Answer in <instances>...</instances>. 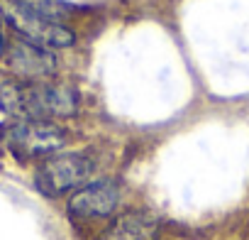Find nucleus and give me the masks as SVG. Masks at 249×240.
I'll return each mask as SVG.
<instances>
[{"label":"nucleus","mask_w":249,"mask_h":240,"mask_svg":"<svg viewBox=\"0 0 249 240\" xmlns=\"http://www.w3.org/2000/svg\"><path fill=\"white\" fill-rule=\"evenodd\" d=\"M81 108L73 86L49 81H8L0 86V110L18 120H59L71 118Z\"/></svg>","instance_id":"obj_1"},{"label":"nucleus","mask_w":249,"mask_h":240,"mask_svg":"<svg viewBox=\"0 0 249 240\" xmlns=\"http://www.w3.org/2000/svg\"><path fill=\"white\" fill-rule=\"evenodd\" d=\"M120 206V186L112 179H98L76 189L69 199V216L73 220H98L107 218Z\"/></svg>","instance_id":"obj_5"},{"label":"nucleus","mask_w":249,"mask_h":240,"mask_svg":"<svg viewBox=\"0 0 249 240\" xmlns=\"http://www.w3.org/2000/svg\"><path fill=\"white\" fill-rule=\"evenodd\" d=\"M10 71L18 76V81H47L56 74V57L52 49L30 44V42H15L10 52L5 54Z\"/></svg>","instance_id":"obj_6"},{"label":"nucleus","mask_w":249,"mask_h":240,"mask_svg":"<svg viewBox=\"0 0 249 240\" xmlns=\"http://www.w3.org/2000/svg\"><path fill=\"white\" fill-rule=\"evenodd\" d=\"M157 238H159L157 220L147 213L130 211V213L117 216L107 225L100 240H157Z\"/></svg>","instance_id":"obj_7"},{"label":"nucleus","mask_w":249,"mask_h":240,"mask_svg":"<svg viewBox=\"0 0 249 240\" xmlns=\"http://www.w3.org/2000/svg\"><path fill=\"white\" fill-rule=\"evenodd\" d=\"M15 5H20L22 10L37 15V18H44V20H52V22H61L64 18H69L76 8L64 3V0H13Z\"/></svg>","instance_id":"obj_8"},{"label":"nucleus","mask_w":249,"mask_h":240,"mask_svg":"<svg viewBox=\"0 0 249 240\" xmlns=\"http://www.w3.org/2000/svg\"><path fill=\"white\" fill-rule=\"evenodd\" d=\"M8 52V42H5V20L0 18V57H5Z\"/></svg>","instance_id":"obj_9"},{"label":"nucleus","mask_w":249,"mask_h":240,"mask_svg":"<svg viewBox=\"0 0 249 240\" xmlns=\"http://www.w3.org/2000/svg\"><path fill=\"white\" fill-rule=\"evenodd\" d=\"M69 133L52 120H15L3 130V145L18 160H47L66 147Z\"/></svg>","instance_id":"obj_2"},{"label":"nucleus","mask_w":249,"mask_h":240,"mask_svg":"<svg viewBox=\"0 0 249 240\" xmlns=\"http://www.w3.org/2000/svg\"><path fill=\"white\" fill-rule=\"evenodd\" d=\"M93 174V160L83 152H59L47 157L35 174V184L44 196H61L83 186Z\"/></svg>","instance_id":"obj_3"},{"label":"nucleus","mask_w":249,"mask_h":240,"mask_svg":"<svg viewBox=\"0 0 249 240\" xmlns=\"http://www.w3.org/2000/svg\"><path fill=\"white\" fill-rule=\"evenodd\" d=\"M0 8H3V18L15 27V32L20 35L22 42H30V44H37L44 49H64L76 42L73 32L64 22H52V20L37 18V15L22 10L20 5H15L13 0H0Z\"/></svg>","instance_id":"obj_4"}]
</instances>
